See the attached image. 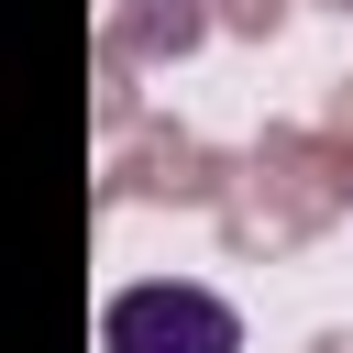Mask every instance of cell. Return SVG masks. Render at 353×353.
Masks as SVG:
<instances>
[{"label": "cell", "mask_w": 353, "mask_h": 353, "mask_svg": "<svg viewBox=\"0 0 353 353\" xmlns=\"http://www.w3.org/2000/svg\"><path fill=\"white\" fill-rule=\"evenodd\" d=\"M99 353H243V320L188 276H143L99 309Z\"/></svg>", "instance_id": "1"}]
</instances>
